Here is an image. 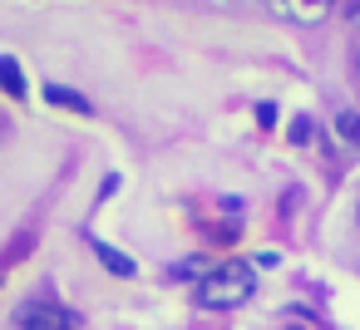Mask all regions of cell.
<instances>
[{
  "instance_id": "cell-1",
  "label": "cell",
  "mask_w": 360,
  "mask_h": 330,
  "mask_svg": "<svg viewBox=\"0 0 360 330\" xmlns=\"http://www.w3.org/2000/svg\"><path fill=\"white\" fill-rule=\"evenodd\" d=\"M193 296H198L202 310H237L242 301L257 296V266H252V261H222V266H207Z\"/></svg>"
},
{
  "instance_id": "cell-2",
  "label": "cell",
  "mask_w": 360,
  "mask_h": 330,
  "mask_svg": "<svg viewBox=\"0 0 360 330\" xmlns=\"http://www.w3.org/2000/svg\"><path fill=\"white\" fill-rule=\"evenodd\" d=\"M15 325L20 330H79V315L70 305L50 301V296H30V301H20Z\"/></svg>"
},
{
  "instance_id": "cell-3",
  "label": "cell",
  "mask_w": 360,
  "mask_h": 330,
  "mask_svg": "<svg viewBox=\"0 0 360 330\" xmlns=\"http://www.w3.org/2000/svg\"><path fill=\"white\" fill-rule=\"evenodd\" d=\"M262 6H266V15L311 30V25H326V20L340 11V0H262Z\"/></svg>"
},
{
  "instance_id": "cell-4",
  "label": "cell",
  "mask_w": 360,
  "mask_h": 330,
  "mask_svg": "<svg viewBox=\"0 0 360 330\" xmlns=\"http://www.w3.org/2000/svg\"><path fill=\"white\" fill-rule=\"evenodd\" d=\"M84 242H89V251L99 256V266H104L109 276H139V261H134L129 251H119V246H109L104 237H89V232H84Z\"/></svg>"
},
{
  "instance_id": "cell-5",
  "label": "cell",
  "mask_w": 360,
  "mask_h": 330,
  "mask_svg": "<svg viewBox=\"0 0 360 330\" xmlns=\"http://www.w3.org/2000/svg\"><path fill=\"white\" fill-rule=\"evenodd\" d=\"M45 104H55V109H70V114H94V104L79 94V89H65V84H45Z\"/></svg>"
},
{
  "instance_id": "cell-6",
  "label": "cell",
  "mask_w": 360,
  "mask_h": 330,
  "mask_svg": "<svg viewBox=\"0 0 360 330\" xmlns=\"http://www.w3.org/2000/svg\"><path fill=\"white\" fill-rule=\"evenodd\" d=\"M0 89H6L11 99H25V94H30L25 70H20V60H15V55H0Z\"/></svg>"
},
{
  "instance_id": "cell-7",
  "label": "cell",
  "mask_w": 360,
  "mask_h": 330,
  "mask_svg": "<svg viewBox=\"0 0 360 330\" xmlns=\"http://www.w3.org/2000/svg\"><path fill=\"white\" fill-rule=\"evenodd\" d=\"M335 133L360 148V114H355V109H340V114H335Z\"/></svg>"
},
{
  "instance_id": "cell-8",
  "label": "cell",
  "mask_w": 360,
  "mask_h": 330,
  "mask_svg": "<svg viewBox=\"0 0 360 330\" xmlns=\"http://www.w3.org/2000/svg\"><path fill=\"white\" fill-rule=\"evenodd\" d=\"M340 20L350 25V35H360V0H340Z\"/></svg>"
},
{
  "instance_id": "cell-9",
  "label": "cell",
  "mask_w": 360,
  "mask_h": 330,
  "mask_svg": "<svg viewBox=\"0 0 360 330\" xmlns=\"http://www.w3.org/2000/svg\"><path fill=\"white\" fill-rule=\"evenodd\" d=\"M355 74H360V45H355Z\"/></svg>"
},
{
  "instance_id": "cell-10",
  "label": "cell",
  "mask_w": 360,
  "mask_h": 330,
  "mask_svg": "<svg viewBox=\"0 0 360 330\" xmlns=\"http://www.w3.org/2000/svg\"><path fill=\"white\" fill-rule=\"evenodd\" d=\"M281 330H301V325H281Z\"/></svg>"
},
{
  "instance_id": "cell-11",
  "label": "cell",
  "mask_w": 360,
  "mask_h": 330,
  "mask_svg": "<svg viewBox=\"0 0 360 330\" xmlns=\"http://www.w3.org/2000/svg\"><path fill=\"white\" fill-rule=\"evenodd\" d=\"M355 222H360V207H355Z\"/></svg>"
}]
</instances>
